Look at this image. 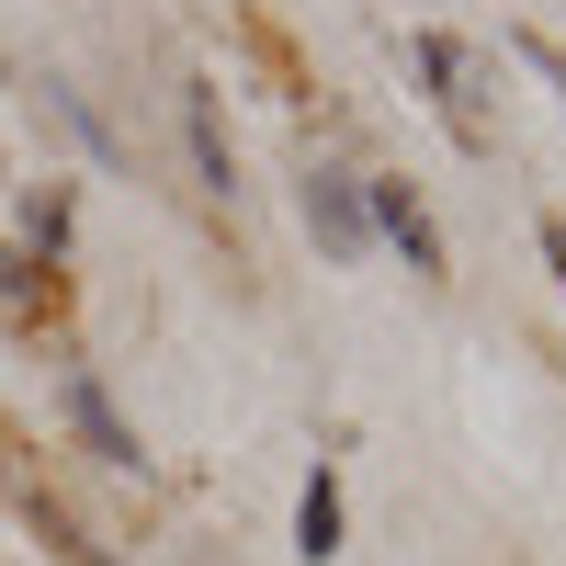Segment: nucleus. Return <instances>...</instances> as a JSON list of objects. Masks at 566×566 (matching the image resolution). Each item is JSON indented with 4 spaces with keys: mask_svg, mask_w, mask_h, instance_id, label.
<instances>
[{
    "mask_svg": "<svg viewBox=\"0 0 566 566\" xmlns=\"http://www.w3.org/2000/svg\"><path fill=\"white\" fill-rule=\"evenodd\" d=\"M522 57H533V69H544V80L566 91V45H544V34H522Z\"/></svg>",
    "mask_w": 566,
    "mask_h": 566,
    "instance_id": "1a4fd4ad",
    "label": "nucleus"
},
{
    "mask_svg": "<svg viewBox=\"0 0 566 566\" xmlns=\"http://www.w3.org/2000/svg\"><path fill=\"white\" fill-rule=\"evenodd\" d=\"M363 216H374V239H397V250H408V272H442V227L419 216L408 181H363Z\"/></svg>",
    "mask_w": 566,
    "mask_h": 566,
    "instance_id": "7ed1b4c3",
    "label": "nucleus"
},
{
    "mask_svg": "<svg viewBox=\"0 0 566 566\" xmlns=\"http://www.w3.org/2000/svg\"><path fill=\"white\" fill-rule=\"evenodd\" d=\"M193 159H205V193H227V136H216V103L193 91Z\"/></svg>",
    "mask_w": 566,
    "mask_h": 566,
    "instance_id": "0eeeda50",
    "label": "nucleus"
},
{
    "mask_svg": "<svg viewBox=\"0 0 566 566\" xmlns=\"http://www.w3.org/2000/svg\"><path fill=\"white\" fill-rule=\"evenodd\" d=\"M306 227H317V250H328V261H363V250H374L363 181H352V170H317V181H306Z\"/></svg>",
    "mask_w": 566,
    "mask_h": 566,
    "instance_id": "f03ea898",
    "label": "nucleus"
},
{
    "mask_svg": "<svg viewBox=\"0 0 566 566\" xmlns=\"http://www.w3.org/2000/svg\"><path fill=\"white\" fill-rule=\"evenodd\" d=\"M0 317H12V328H34V317H45V272H34V261H12V250H0Z\"/></svg>",
    "mask_w": 566,
    "mask_h": 566,
    "instance_id": "423d86ee",
    "label": "nucleus"
},
{
    "mask_svg": "<svg viewBox=\"0 0 566 566\" xmlns=\"http://www.w3.org/2000/svg\"><path fill=\"white\" fill-rule=\"evenodd\" d=\"M295 555H306V566H328V555H340V476H328V464H317V476H306V499H295Z\"/></svg>",
    "mask_w": 566,
    "mask_h": 566,
    "instance_id": "20e7f679",
    "label": "nucleus"
},
{
    "mask_svg": "<svg viewBox=\"0 0 566 566\" xmlns=\"http://www.w3.org/2000/svg\"><path fill=\"white\" fill-rule=\"evenodd\" d=\"M408 69L431 80V103H442V125L464 136V148H488V57H476V45H464V34H419Z\"/></svg>",
    "mask_w": 566,
    "mask_h": 566,
    "instance_id": "f257e3e1",
    "label": "nucleus"
},
{
    "mask_svg": "<svg viewBox=\"0 0 566 566\" xmlns=\"http://www.w3.org/2000/svg\"><path fill=\"white\" fill-rule=\"evenodd\" d=\"M23 227H34V250H57V239H69V205H57V193H34V205H23Z\"/></svg>",
    "mask_w": 566,
    "mask_h": 566,
    "instance_id": "6e6552de",
    "label": "nucleus"
},
{
    "mask_svg": "<svg viewBox=\"0 0 566 566\" xmlns=\"http://www.w3.org/2000/svg\"><path fill=\"white\" fill-rule=\"evenodd\" d=\"M69 419H80V431H91V453H103V464H136V431H125V419L103 408V386H91V374H80V386H69Z\"/></svg>",
    "mask_w": 566,
    "mask_h": 566,
    "instance_id": "39448f33",
    "label": "nucleus"
},
{
    "mask_svg": "<svg viewBox=\"0 0 566 566\" xmlns=\"http://www.w3.org/2000/svg\"><path fill=\"white\" fill-rule=\"evenodd\" d=\"M544 261H555V272H566V227H544Z\"/></svg>",
    "mask_w": 566,
    "mask_h": 566,
    "instance_id": "9d476101",
    "label": "nucleus"
}]
</instances>
